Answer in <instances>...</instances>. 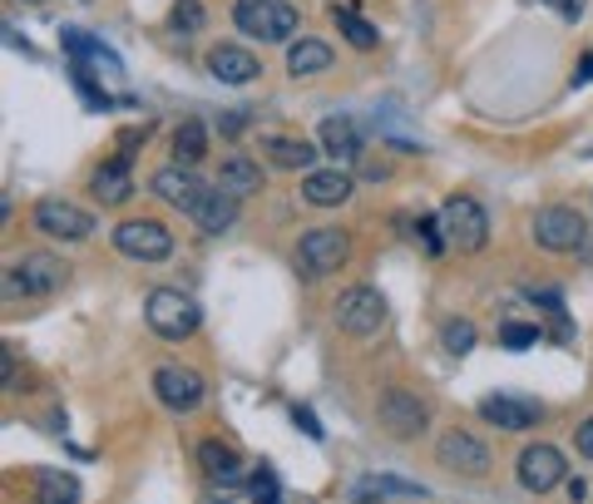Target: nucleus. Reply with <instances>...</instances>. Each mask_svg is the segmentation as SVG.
Wrapping results in <instances>:
<instances>
[{"instance_id":"f257e3e1","label":"nucleus","mask_w":593,"mask_h":504,"mask_svg":"<svg viewBox=\"0 0 593 504\" xmlns=\"http://www.w3.org/2000/svg\"><path fill=\"white\" fill-rule=\"evenodd\" d=\"M144 317H148V332H158L164 342H184V336L198 332V317H204V312H198V302L188 297V292L154 287V292H148Z\"/></svg>"},{"instance_id":"f03ea898","label":"nucleus","mask_w":593,"mask_h":504,"mask_svg":"<svg viewBox=\"0 0 593 504\" xmlns=\"http://www.w3.org/2000/svg\"><path fill=\"white\" fill-rule=\"evenodd\" d=\"M440 223V238H445V252H480L485 238H490V218L475 198H450V203L436 213Z\"/></svg>"},{"instance_id":"7ed1b4c3","label":"nucleus","mask_w":593,"mask_h":504,"mask_svg":"<svg viewBox=\"0 0 593 504\" xmlns=\"http://www.w3.org/2000/svg\"><path fill=\"white\" fill-rule=\"evenodd\" d=\"M232 20H238L242 35L268 45V40H288L296 30V6L292 0H238V6H232Z\"/></svg>"},{"instance_id":"20e7f679","label":"nucleus","mask_w":593,"mask_h":504,"mask_svg":"<svg viewBox=\"0 0 593 504\" xmlns=\"http://www.w3.org/2000/svg\"><path fill=\"white\" fill-rule=\"evenodd\" d=\"M114 248L134 262H164L174 258V238H168L164 223H148V218H134V223L114 228Z\"/></svg>"},{"instance_id":"39448f33","label":"nucleus","mask_w":593,"mask_h":504,"mask_svg":"<svg viewBox=\"0 0 593 504\" xmlns=\"http://www.w3.org/2000/svg\"><path fill=\"white\" fill-rule=\"evenodd\" d=\"M386 322V297L376 287H346L342 302H336V327L352 336H371Z\"/></svg>"},{"instance_id":"423d86ee","label":"nucleus","mask_w":593,"mask_h":504,"mask_svg":"<svg viewBox=\"0 0 593 504\" xmlns=\"http://www.w3.org/2000/svg\"><path fill=\"white\" fill-rule=\"evenodd\" d=\"M584 238H589L584 218H579L574 208H564V203L544 208V213L534 218V243L549 248V252H574V248H584Z\"/></svg>"},{"instance_id":"0eeeda50","label":"nucleus","mask_w":593,"mask_h":504,"mask_svg":"<svg viewBox=\"0 0 593 504\" xmlns=\"http://www.w3.org/2000/svg\"><path fill=\"white\" fill-rule=\"evenodd\" d=\"M346 252H352V238L342 233V228H312V233L296 243V258H302L306 272H336L346 262Z\"/></svg>"},{"instance_id":"6e6552de","label":"nucleus","mask_w":593,"mask_h":504,"mask_svg":"<svg viewBox=\"0 0 593 504\" xmlns=\"http://www.w3.org/2000/svg\"><path fill=\"white\" fill-rule=\"evenodd\" d=\"M440 465L455 470V475H490L495 455L485 440L470 435V430H450V435L440 440Z\"/></svg>"},{"instance_id":"1a4fd4ad","label":"nucleus","mask_w":593,"mask_h":504,"mask_svg":"<svg viewBox=\"0 0 593 504\" xmlns=\"http://www.w3.org/2000/svg\"><path fill=\"white\" fill-rule=\"evenodd\" d=\"M559 480H564V450L559 445H529L524 455H519V485H524L529 495H544Z\"/></svg>"},{"instance_id":"9d476101","label":"nucleus","mask_w":593,"mask_h":504,"mask_svg":"<svg viewBox=\"0 0 593 504\" xmlns=\"http://www.w3.org/2000/svg\"><path fill=\"white\" fill-rule=\"evenodd\" d=\"M35 223H40V233L60 238V243H74V238L94 233V218L84 213V208H74V203H60V198H45V203L35 208Z\"/></svg>"},{"instance_id":"9b49d317","label":"nucleus","mask_w":593,"mask_h":504,"mask_svg":"<svg viewBox=\"0 0 593 504\" xmlns=\"http://www.w3.org/2000/svg\"><path fill=\"white\" fill-rule=\"evenodd\" d=\"M184 213L194 218L204 233H228V228L238 223V198H232L228 188H204V193H198Z\"/></svg>"},{"instance_id":"f8f14e48","label":"nucleus","mask_w":593,"mask_h":504,"mask_svg":"<svg viewBox=\"0 0 593 504\" xmlns=\"http://www.w3.org/2000/svg\"><path fill=\"white\" fill-rule=\"evenodd\" d=\"M154 391H158V401H164L168 411H194V406L204 401V381H198L194 371H184V366H158Z\"/></svg>"},{"instance_id":"ddd939ff","label":"nucleus","mask_w":593,"mask_h":504,"mask_svg":"<svg viewBox=\"0 0 593 504\" xmlns=\"http://www.w3.org/2000/svg\"><path fill=\"white\" fill-rule=\"evenodd\" d=\"M376 416H381V426H386L391 435H400V440H410V435L426 430V406H420L410 391H386Z\"/></svg>"},{"instance_id":"4468645a","label":"nucleus","mask_w":593,"mask_h":504,"mask_svg":"<svg viewBox=\"0 0 593 504\" xmlns=\"http://www.w3.org/2000/svg\"><path fill=\"white\" fill-rule=\"evenodd\" d=\"M316 134H322V149L336 159V168H346L352 159H362V144H366V139H362V129H356L346 114H326Z\"/></svg>"},{"instance_id":"2eb2a0df","label":"nucleus","mask_w":593,"mask_h":504,"mask_svg":"<svg viewBox=\"0 0 593 504\" xmlns=\"http://www.w3.org/2000/svg\"><path fill=\"white\" fill-rule=\"evenodd\" d=\"M480 416L490 420V426H500V430H529L544 411H539L534 401H524V396H485Z\"/></svg>"},{"instance_id":"dca6fc26","label":"nucleus","mask_w":593,"mask_h":504,"mask_svg":"<svg viewBox=\"0 0 593 504\" xmlns=\"http://www.w3.org/2000/svg\"><path fill=\"white\" fill-rule=\"evenodd\" d=\"M90 188H94V198H100L104 208H119V203H129V193H134V174H129V154H119V159H110V164H100V174L90 178Z\"/></svg>"},{"instance_id":"f3484780","label":"nucleus","mask_w":593,"mask_h":504,"mask_svg":"<svg viewBox=\"0 0 593 504\" xmlns=\"http://www.w3.org/2000/svg\"><path fill=\"white\" fill-rule=\"evenodd\" d=\"M60 45L70 50L74 65H94V70H104V75H124V65L114 60V50L104 45V40L84 35V30H60Z\"/></svg>"},{"instance_id":"a211bd4d","label":"nucleus","mask_w":593,"mask_h":504,"mask_svg":"<svg viewBox=\"0 0 593 504\" xmlns=\"http://www.w3.org/2000/svg\"><path fill=\"white\" fill-rule=\"evenodd\" d=\"M302 198L316 208H336L352 198V174L346 168H322V174H306L302 178Z\"/></svg>"},{"instance_id":"6ab92c4d","label":"nucleus","mask_w":593,"mask_h":504,"mask_svg":"<svg viewBox=\"0 0 593 504\" xmlns=\"http://www.w3.org/2000/svg\"><path fill=\"white\" fill-rule=\"evenodd\" d=\"M208 70H214V80H222V84H248V80H258V55H248L242 45H214L208 50Z\"/></svg>"},{"instance_id":"aec40b11","label":"nucleus","mask_w":593,"mask_h":504,"mask_svg":"<svg viewBox=\"0 0 593 504\" xmlns=\"http://www.w3.org/2000/svg\"><path fill=\"white\" fill-rule=\"evenodd\" d=\"M20 277H25L30 292H60V282H65V262H60L55 252H30V258L20 262Z\"/></svg>"},{"instance_id":"412c9836","label":"nucleus","mask_w":593,"mask_h":504,"mask_svg":"<svg viewBox=\"0 0 593 504\" xmlns=\"http://www.w3.org/2000/svg\"><path fill=\"white\" fill-rule=\"evenodd\" d=\"M154 193L164 198V203H178V208H188L194 203L204 188H198V178L188 174V168H178V164H168V168H158L154 174Z\"/></svg>"},{"instance_id":"4be33fe9","label":"nucleus","mask_w":593,"mask_h":504,"mask_svg":"<svg viewBox=\"0 0 593 504\" xmlns=\"http://www.w3.org/2000/svg\"><path fill=\"white\" fill-rule=\"evenodd\" d=\"M198 460H204V470L214 475L218 495H232V485H238V455H232V450L222 445V440H204Z\"/></svg>"},{"instance_id":"5701e85b","label":"nucleus","mask_w":593,"mask_h":504,"mask_svg":"<svg viewBox=\"0 0 593 504\" xmlns=\"http://www.w3.org/2000/svg\"><path fill=\"white\" fill-rule=\"evenodd\" d=\"M332 65V45H326V40H296V45L288 50V70L292 75H316V70H326Z\"/></svg>"},{"instance_id":"b1692460","label":"nucleus","mask_w":593,"mask_h":504,"mask_svg":"<svg viewBox=\"0 0 593 504\" xmlns=\"http://www.w3.org/2000/svg\"><path fill=\"white\" fill-rule=\"evenodd\" d=\"M262 149H268L272 164H282V168H306V174H312L316 149H312L306 139H278V134H272V139H262Z\"/></svg>"},{"instance_id":"393cba45","label":"nucleus","mask_w":593,"mask_h":504,"mask_svg":"<svg viewBox=\"0 0 593 504\" xmlns=\"http://www.w3.org/2000/svg\"><path fill=\"white\" fill-rule=\"evenodd\" d=\"M204 154H208V129L198 119H184L174 129V159L178 164H198Z\"/></svg>"},{"instance_id":"a878e982","label":"nucleus","mask_w":593,"mask_h":504,"mask_svg":"<svg viewBox=\"0 0 593 504\" xmlns=\"http://www.w3.org/2000/svg\"><path fill=\"white\" fill-rule=\"evenodd\" d=\"M218 188H228L232 198H238V193H258V188H262L258 164H248V159H228V164L218 168Z\"/></svg>"},{"instance_id":"bb28decb","label":"nucleus","mask_w":593,"mask_h":504,"mask_svg":"<svg viewBox=\"0 0 593 504\" xmlns=\"http://www.w3.org/2000/svg\"><path fill=\"white\" fill-rule=\"evenodd\" d=\"M332 20H336V30H342V35L352 40L356 50H376V40H381V35H376V25H366V20L356 15V10L336 6V10H332Z\"/></svg>"},{"instance_id":"cd10ccee","label":"nucleus","mask_w":593,"mask_h":504,"mask_svg":"<svg viewBox=\"0 0 593 504\" xmlns=\"http://www.w3.org/2000/svg\"><path fill=\"white\" fill-rule=\"evenodd\" d=\"M40 504H80V485H74L70 475H45L40 480Z\"/></svg>"},{"instance_id":"c85d7f7f","label":"nucleus","mask_w":593,"mask_h":504,"mask_svg":"<svg viewBox=\"0 0 593 504\" xmlns=\"http://www.w3.org/2000/svg\"><path fill=\"white\" fill-rule=\"evenodd\" d=\"M440 342H445V351L465 356V351H470V346H475V327H470V322H465V317H455V322H445V336H440Z\"/></svg>"},{"instance_id":"c756f323","label":"nucleus","mask_w":593,"mask_h":504,"mask_svg":"<svg viewBox=\"0 0 593 504\" xmlns=\"http://www.w3.org/2000/svg\"><path fill=\"white\" fill-rule=\"evenodd\" d=\"M500 342L510 346V351H524V346L539 342V327H534V322H504V327H500Z\"/></svg>"},{"instance_id":"7c9ffc66","label":"nucleus","mask_w":593,"mask_h":504,"mask_svg":"<svg viewBox=\"0 0 593 504\" xmlns=\"http://www.w3.org/2000/svg\"><path fill=\"white\" fill-rule=\"evenodd\" d=\"M248 490H252V500H258V504H282V495H278V475H272V470H258V475L248 480Z\"/></svg>"},{"instance_id":"2f4dec72","label":"nucleus","mask_w":593,"mask_h":504,"mask_svg":"<svg viewBox=\"0 0 593 504\" xmlns=\"http://www.w3.org/2000/svg\"><path fill=\"white\" fill-rule=\"evenodd\" d=\"M376 495H416V500H426L430 490L410 485V480H396V475H376Z\"/></svg>"},{"instance_id":"473e14b6","label":"nucleus","mask_w":593,"mask_h":504,"mask_svg":"<svg viewBox=\"0 0 593 504\" xmlns=\"http://www.w3.org/2000/svg\"><path fill=\"white\" fill-rule=\"evenodd\" d=\"M204 25V6L198 0H178L174 6V30H198Z\"/></svg>"},{"instance_id":"72a5a7b5","label":"nucleus","mask_w":593,"mask_h":504,"mask_svg":"<svg viewBox=\"0 0 593 504\" xmlns=\"http://www.w3.org/2000/svg\"><path fill=\"white\" fill-rule=\"evenodd\" d=\"M292 426H296V430H302V435L322 440V420H316L312 411H306V406H296V411H292Z\"/></svg>"},{"instance_id":"f704fd0d","label":"nucleus","mask_w":593,"mask_h":504,"mask_svg":"<svg viewBox=\"0 0 593 504\" xmlns=\"http://www.w3.org/2000/svg\"><path fill=\"white\" fill-rule=\"evenodd\" d=\"M529 6H554L564 20H579V15H584L589 0H529Z\"/></svg>"},{"instance_id":"c9c22d12","label":"nucleus","mask_w":593,"mask_h":504,"mask_svg":"<svg viewBox=\"0 0 593 504\" xmlns=\"http://www.w3.org/2000/svg\"><path fill=\"white\" fill-rule=\"evenodd\" d=\"M574 445L584 450V455L593 460V420H584V426H579V435H574Z\"/></svg>"},{"instance_id":"e433bc0d","label":"nucleus","mask_w":593,"mask_h":504,"mask_svg":"<svg viewBox=\"0 0 593 504\" xmlns=\"http://www.w3.org/2000/svg\"><path fill=\"white\" fill-rule=\"evenodd\" d=\"M25 277H20V272H6V297H25Z\"/></svg>"},{"instance_id":"4c0bfd02","label":"nucleus","mask_w":593,"mask_h":504,"mask_svg":"<svg viewBox=\"0 0 593 504\" xmlns=\"http://www.w3.org/2000/svg\"><path fill=\"white\" fill-rule=\"evenodd\" d=\"M218 129L228 134V139H238V129H242V114H228V119H218Z\"/></svg>"},{"instance_id":"58836bf2","label":"nucleus","mask_w":593,"mask_h":504,"mask_svg":"<svg viewBox=\"0 0 593 504\" xmlns=\"http://www.w3.org/2000/svg\"><path fill=\"white\" fill-rule=\"evenodd\" d=\"M593 80V50H584V65H579V75H574V84H589Z\"/></svg>"},{"instance_id":"ea45409f","label":"nucleus","mask_w":593,"mask_h":504,"mask_svg":"<svg viewBox=\"0 0 593 504\" xmlns=\"http://www.w3.org/2000/svg\"><path fill=\"white\" fill-rule=\"evenodd\" d=\"M362 178H371V183H381V178H386V164H366V168H362Z\"/></svg>"},{"instance_id":"a19ab883","label":"nucleus","mask_w":593,"mask_h":504,"mask_svg":"<svg viewBox=\"0 0 593 504\" xmlns=\"http://www.w3.org/2000/svg\"><path fill=\"white\" fill-rule=\"evenodd\" d=\"M35 6H40V0H35Z\"/></svg>"}]
</instances>
